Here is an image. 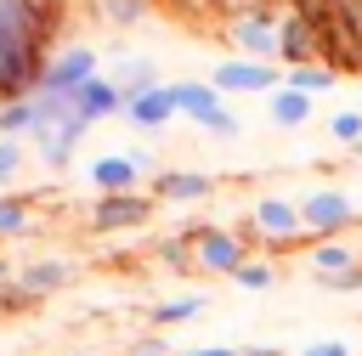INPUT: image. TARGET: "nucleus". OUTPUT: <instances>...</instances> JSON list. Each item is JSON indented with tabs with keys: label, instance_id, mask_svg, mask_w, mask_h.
<instances>
[{
	"label": "nucleus",
	"instance_id": "1",
	"mask_svg": "<svg viewBox=\"0 0 362 356\" xmlns=\"http://www.w3.org/2000/svg\"><path fill=\"white\" fill-rule=\"evenodd\" d=\"M187 237H192V266L209 271V277H232L260 249V237L249 226H192Z\"/></svg>",
	"mask_w": 362,
	"mask_h": 356
},
{
	"label": "nucleus",
	"instance_id": "2",
	"mask_svg": "<svg viewBox=\"0 0 362 356\" xmlns=\"http://www.w3.org/2000/svg\"><path fill=\"white\" fill-rule=\"evenodd\" d=\"M175 102H181V119L198 124L204 136H221V141L238 136V113L226 107V96L209 79H175Z\"/></svg>",
	"mask_w": 362,
	"mask_h": 356
},
{
	"label": "nucleus",
	"instance_id": "3",
	"mask_svg": "<svg viewBox=\"0 0 362 356\" xmlns=\"http://www.w3.org/2000/svg\"><path fill=\"white\" fill-rule=\"evenodd\" d=\"M300 220H305V237H345L356 226V198L345 186H311L300 192Z\"/></svg>",
	"mask_w": 362,
	"mask_h": 356
},
{
	"label": "nucleus",
	"instance_id": "4",
	"mask_svg": "<svg viewBox=\"0 0 362 356\" xmlns=\"http://www.w3.org/2000/svg\"><path fill=\"white\" fill-rule=\"evenodd\" d=\"M277 23H283V11H277V6H255V11L226 17V45H232V57L277 62Z\"/></svg>",
	"mask_w": 362,
	"mask_h": 356
},
{
	"label": "nucleus",
	"instance_id": "5",
	"mask_svg": "<svg viewBox=\"0 0 362 356\" xmlns=\"http://www.w3.org/2000/svg\"><path fill=\"white\" fill-rule=\"evenodd\" d=\"M96 73H102V57L74 40V45H57V51H51V62H45V73H40L34 90H40V96H74V90L90 85Z\"/></svg>",
	"mask_w": 362,
	"mask_h": 356
},
{
	"label": "nucleus",
	"instance_id": "6",
	"mask_svg": "<svg viewBox=\"0 0 362 356\" xmlns=\"http://www.w3.org/2000/svg\"><path fill=\"white\" fill-rule=\"evenodd\" d=\"M260 243H294L305 237V220H300V198L294 192H260L249 203V220H243Z\"/></svg>",
	"mask_w": 362,
	"mask_h": 356
},
{
	"label": "nucleus",
	"instance_id": "7",
	"mask_svg": "<svg viewBox=\"0 0 362 356\" xmlns=\"http://www.w3.org/2000/svg\"><path fill=\"white\" fill-rule=\"evenodd\" d=\"M209 85L221 96H272L283 85V68L277 62H255V57H226L209 68Z\"/></svg>",
	"mask_w": 362,
	"mask_h": 356
},
{
	"label": "nucleus",
	"instance_id": "8",
	"mask_svg": "<svg viewBox=\"0 0 362 356\" xmlns=\"http://www.w3.org/2000/svg\"><path fill=\"white\" fill-rule=\"evenodd\" d=\"M153 209H158V198L153 192H96L90 198V226L96 232H136V226H147L153 220Z\"/></svg>",
	"mask_w": 362,
	"mask_h": 356
},
{
	"label": "nucleus",
	"instance_id": "9",
	"mask_svg": "<svg viewBox=\"0 0 362 356\" xmlns=\"http://www.w3.org/2000/svg\"><path fill=\"white\" fill-rule=\"evenodd\" d=\"M68 107H74V113H79V119H85V124L96 130V124H107V119H124L130 96H124V90H119V85H113L107 73H96L90 85H79V90L68 96Z\"/></svg>",
	"mask_w": 362,
	"mask_h": 356
},
{
	"label": "nucleus",
	"instance_id": "10",
	"mask_svg": "<svg viewBox=\"0 0 362 356\" xmlns=\"http://www.w3.org/2000/svg\"><path fill=\"white\" fill-rule=\"evenodd\" d=\"M181 119V102H175V79H164V85H153V90H141L130 107H124V124L130 130H141V136H158L164 124H175Z\"/></svg>",
	"mask_w": 362,
	"mask_h": 356
},
{
	"label": "nucleus",
	"instance_id": "11",
	"mask_svg": "<svg viewBox=\"0 0 362 356\" xmlns=\"http://www.w3.org/2000/svg\"><path fill=\"white\" fill-rule=\"evenodd\" d=\"M317 62V11H283L277 23V68Z\"/></svg>",
	"mask_w": 362,
	"mask_h": 356
},
{
	"label": "nucleus",
	"instance_id": "12",
	"mask_svg": "<svg viewBox=\"0 0 362 356\" xmlns=\"http://www.w3.org/2000/svg\"><path fill=\"white\" fill-rule=\"evenodd\" d=\"M215 175H204V170H158L153 181H147V192L158 198V203H204V198H215Z\"/></svg>",
	"mask_w": 362,
	"mask_h": 356
},
{
	"label": "nucleus",
	"instance_id": "13",
	"mask_svg": "<svg viewBox=\"0 0 362 356\" xmlns=\"http://www.w3.org/2000/svg\"><path fill=\"white\" fill-rule=\"evenodd\" d=\"M147 175L136 170V158L124 153V147H113V153H96L90 158V186L96 192H136Z\"/></svg>",
	"mask_w": 362,
	"mask_h": 356
},
{
	"label": "nucleus",
	"instance_id": "14",
	"mask_svg": "<svg viewBox=\"0 0 362 356\" xmlns=\"http://www.w3.org/2000/svg\"><path fill=\"white\" fill-rule=\"evenodd\" d=\"M11 283H17L23 294L45 299V294H62V288L74 283V266H68V260H57V254H45V260H23Z\"/></svg>",
	"mask_w": 362,
	"mask_h": 356
},
{
	"label": "nucleus",
	"instance_id": "15",
	"mask_svg": "<svg viewBox=\"0 0 362 356\" xmlns=\"http://www.w3.org/2000/svg\"><path fill=\"white\" fill-rule=\"evenodd\" d=\"M102 73H107V79H113V85H119V90H124L130 102H136L141 90L164 85V79H158V62H153V57H113V68H102Z\"/></svg>",
	"mask_w": 362,
	"mask_h": 356
},
{
	"label": "nucleus",
	"instance_id": "16",
	"mask_svg": "<svg viewBox=\"0 0 362 356\" xmlns=\"http://www.w3.org/2000/svg\"><path fill=\"white\" fill-rule=\"evenodd\" d=\"M311 102H317V96H305V90H294V85H277V90L266 96V119H272L277 130H300V124L311 119Z\"/></svg>",
	"mask_w": 362,
	"mask_h": 356
},
{
	"label": "nucleus",
	"instance_id": "17",
	"mask_svg": "<svg viewBox=\"0 0 362 356\" xmlns=\"http://www.w3.org/2000/svg\"><path fill=\"white\" fill-rule=\"evenodd\" d=\"M362 254H356V243H339V237H322V243H311L305 249V266H311V277L322 283V277H339V271H351Z\"/></svg>",
	"mask_w": 362,
	"mask_h": 356
},
{
	"label": "nucleus",
	"instance_id": "18",
	"mask_svg": "<svg viewBox=\"0 0 362 356\" xmlns=\"http://www.w3.org/2000/svg\"><path fill=\"white\" fill-rule=\"evenodd\" d=\"M40 130V96L28 90V96H11V102H0V136H11V141H28Z\"/></svg>",
	"mask_w": 362,
	"mask_h": 356
},
{
	"label": "nucleus",
	"instance_id": "19",
	"mask_svg": "<svg viewBox=\"0 0 362 356\" xmlns=\"http://www.w3.org/2000/svg\"><path fill=\"white\" fill-rule=\"evenodd\" d=\"M34 232V198H11L0 192V243H17Z\"/></svg>",
	"mask_w": 362,
	"mask_h": 356
},
{
	"label": "nucleus",
	"instance_id": "20",
	"mask_svg": "<svg viewBox=\"0 0 362 356\" xmlns=\"http://www.w3.org/2000/svg\"><path fill=\"white\" fill-rule=\"evenodd\" d=\"M192 316H204V294H175V299H158L153 305V328L164 333V328H181V322H192Z\"/></svg>",
	"mask_w": 362,
	"mask_h": 356
},
{
	"label": "nucleus",
	"instance_id": "21",
	"mask_svg": "<svg viewBox=\"0 0 362 356\" xmlns=\"http://www.w3.org/2000/svg\"><path fill=\"white\" fill-rule=\"evenodd\" d=\"M283 85H294V90H305V96H322V90L339 85V73L322 68V62H300V68H283Z\"/></svg>",
	"mask_w": 362,
	"mask_h": 356
},
{
	"label": "nucleus",
	"instance_id": "22",
	"mask_svg": "<svg viewBox=\"0 0 362 356\" xmlns=\"http://www.w3.org/2000/svg\"><path fill=\"white\" fill-rule=\"evenodd\" d=\"M153 260H158V266H170V271H187V266H192V237H187V232L158 237V243H153Z\"/></svg>",
	"mask_w": 362,
	"mask_h": 356
},
{
	"label": "nucleus",
	"instance_id": "23",
	"mask_svg": "<svg viewBox=\"0 0 362 356\" xmlns=\"http://www.w3.org/2000/svg\"><path fill=\"white\" fill-rule=\"evenodd\" d=\"M232 283H238V288H249V294H266V288H277V266L255 254V260H243V266L232 271Z\"/></svg>",
	"mask_w": 362,
	"mask_h": 356
},
{
	"label": "nucleus",
	"instance_id": "24",
	"mask_svg": "<svg viewBox=\"0 0 362 356\" xmlns=\"http://www.w3.org/2000/svg\"><path fill=\"white\" fill-rule=\"evenodd\" d=\"M23 164H28V141L0 136V186H17L23 181Z\"/></svg>",
	"mask_w": 362,
	"mask_h": 356
},
{
	"label": "nucleus",
	"instance_id": "25",
	"mask_svg": "<svg viewBox=\"0 0 362 356\" xmlns=\"http://www.w3.org/2000/svg\"><path fill=\"white\" fill-rule=\"evenodd\" d=\"M328 136H334V141L351 153V147L362 141V107H339V113L328 119Z\"/></svg>",
	"mask_w": 362,
	"mask_h": 356
},
{
	"label": "nucleus",
	"instance_id": "26",
	"mask_svg": "<svg viewBox=\"0 0 362 356\" xmlns=\"http://www.w3.org/2000/svg\"><path fill=\"white\" fill-rule=\"evenodd\" d=\"M102 11H107V23H119V28H130V23H141V11H153L147 0H96Z\"/></svg>",
	"mask_w": 362,
	"mask_h": 356
},
{
	"label": "nucleus",
	"instance_id": "27",
	"mask_svg": "<svg viewBox=\"0 0 362 356\" xmlns=\"http://www.w3.org/2000/svg\"><path fill=\"white\" fill-rule=\"evenodd\" d=\"M130 356H175V345H170V333L153 328V333H136L130 339Z\"/></svg>",
	"mask_w": 362,
	"mask_h": 356
},
{
	"label": "nucleus",
	"instance_id": "28",
	"mask_svg": "<svg viewBox=\"0 0 362 356\" xmlns=\"http://www.w3.org/2000/svg\"><path fill=\"white\" fill-rule=\"evenodd\" d=\"M317 288H328V294H362V260L351 271H339V277H322Z\"/></svg>",
	"mask_w": 362,
	"mask_h": 356
},
{
	"label": "nucleus",
	"instance_id": "29",
	"mask_svg": "<svg viewBox=\"0 0 362 356\" xmlns=\"http://www.w3.org/2000/svg\"><path fill=\"white\" fill-rule=\"evenodd\" d=\"M300 356H351V345H345V339H311Z\"/></svg>",
	"mask_w": 362,
	"mask_h": 356
},
{
	"label": "nucleus",
	"instance_id": "30",
	"mask_svg": "<svg viewBox=\"0 0 362 356\" xmlns=\"http://www.w3.org/2000/svg\"><path fill=\"white\" fill-rule=\"evenodd\" d=\"M175 356H243V345H187Z\"/></svg>",
	"mask_w": 362,
	"mask_h": 356
},
{
	"label": "nucleus",
	"instance_id": "31",
	"mask_svg": "<svg viewBox=\"0 0 362 356\" xmlns=\"http://www.w3.org/2000/svg\"><path fill=\"white\" fill-rule=\"evenodd\" d=\"M11 277H17V266H11V254H6V249H0V288H6V283H11Z\"/></svg>",
	"mask_w": 362,
	"mask_h": 356
},
{
	"label": "nucleus",
	"instance_id": "32",
	"mask_svg": "<svg viewBox=\"0 0 362 356\" xmlns=\"http://www.w3.org/2000/svg\"><path fill=\"white\" fill-rule=\"evenodd\" d=\"M243 356H283L277 345H243Z\"/></svg>",
	"mask_w": 362,
	"mask_h": 356
},
{
	"label": "nucleus",
	"instance_id": "33",
	"mask_svg": "<svg viewBox=\"0 0 362 356\" xmlns=\"http://www.w3.org/2000/svg\"><path fill=\"white\" fill-rule=\"evenodd\" d=\"M351 158H356V164H362V141H356V147H351Z\"/></svg>",
	"mask_w": 362,
	"mask_h": 356
},
{
	"label": "nucleus",
	"instance_id": "34",
	"mask_svg": "<svg viewBox=\"0 0 362 356\" xmlns=\"http://www.w3.org/2000/svg\"><path fill=\"white\" fill-rule=\"evenodd\" d=\"M283 356H300V350H283Z\"/></svg>",
	"mask_w": 362,
	"mask_h": 356
}]
</instances>
